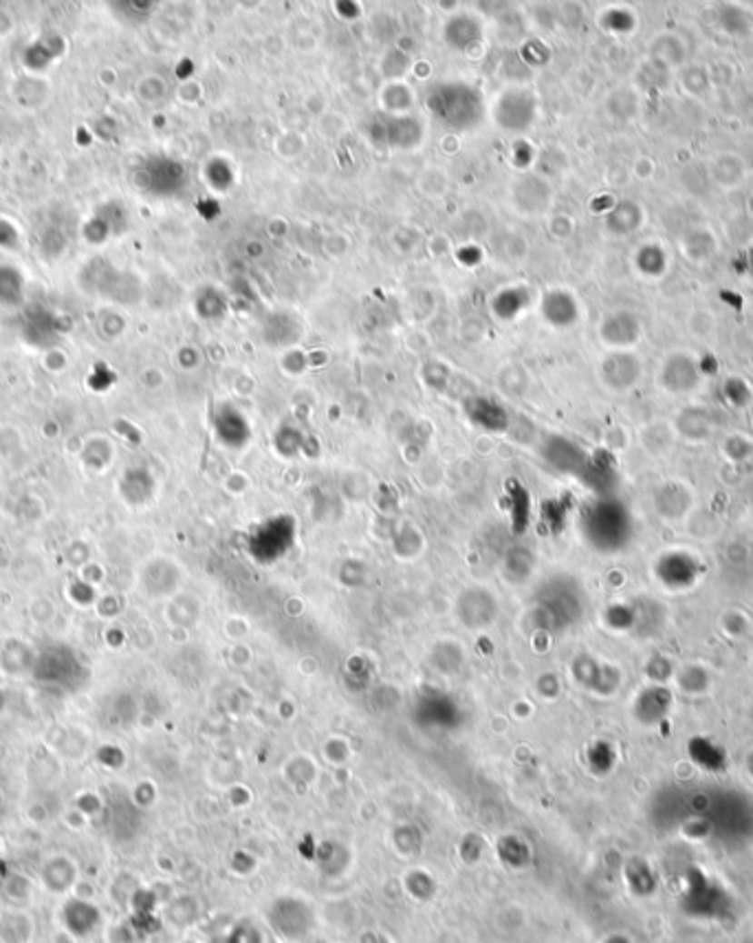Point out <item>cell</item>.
I'll return each mask as SVG.
<instances>
[{"label":"cell","mask_w":753,"mask_h":943,"mask_svg":"<svg viewBox=\"0 0 753 943\" xmlns=\"http://www.w3.org/2000/svg\"><path fill=\"white\" fill-rule=\"evenodd\" d=\"M425 106L436 122L451 130L474 128L485 113L481 93L463 82H443L430 88Z\"/></svg>","instance_id":"1"},{"label":"cell","mask_w":753,"mask_h":943,"mask_svg":"<svg viewBox=\"0 0 753 943\" xmlns=\"http://www.w3.org/2000/svg\"><path fill=\"white\" fill-rule=\"evenodd\" d=\"M368 133L381 148H412L421 139V126L412 117L375 119Z\"/></svg>","instance_id":"2"},{"label":"cell","mask_w":753,"mask_h":943,"mask_svg":"<svg viewBox=\"0 0 753 943\" xmlns=\"http://www.w3.org/2000/svg\"><path fill=\"white\" fill-rule=\"evenodd\" d=\"M104 917L93 901L73 898L62 906V926L75 939H88L100 930Z\"/></svg>","instance_id":"3"},{"label":"cell","mask_w":753,"mask_h":943,"mask_svg":"<svg viewBox=\"0 0 753 943\" xmlns=\"http://www.w3.org/2000/svg\"><path fill=\"white\" fill-rule=\"evenodd\" d=\"M533 119V97L527 91H509L496 104V122L507 130H524Z\"/></svg>","instance_id":"4"},{"label":"cell","mask_w":753,"mask_h":943,"mask_svg":"<svg viewBox=\"0 0 753 943\" xmlns=\"http://www.w3.org/2000/svg\"><path fill=\"white\" fill-rule=\"evenodd\" d=\"M40 879H43V887L49 893L69 895L77 879L75 864L64 856H54L45 862L43 871H40Z\"/></svg>","instance_id":"5"},{"label":"cell","mask_w":753,"mask_h":943,"mask_svg":"<svg viewBox=\"0 0 753 943\" xmlns=\"http://www.w3.org/2000/svg\"><path fill=\"white\" fill-rule=\"evenodd\" d=\"M34 937V921L23 910L0 915V943H29Z\"/></svg>","instance_id":"6"},{"label":"cell","mask_w":753,"mask_h":943,"mask_svg":"<svg viewBox=\"0 0 753 943\" xmlns=\"http://www.w3.org/2000/svg\"><path fill=\"white\" fill-rule=\"evenodd\" d=\"M481 27L479 25L474 23L471 18H465V31H461L459 27V20H451V23L445 27V40H450L451 45H454V49H470L471 45H476L481 40Z\"/></svg>","instance_id":"7"}]
</instances>
